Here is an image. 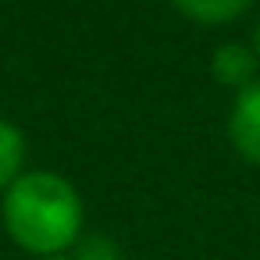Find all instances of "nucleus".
I'll return each instance as SVG.
<instances>
[{
  "instance_id": "nucleus-3",
  "label": "nucleus",
  "mask_w": 260,
  "mask_h": 260,
  "mask_svg": "<svg viewBox=\"0 0 260 260\" xmlns=\"http://www.w3.org/2000/svg\"><path fill=\"white\" fill-rule=\"evenodd\" d=\"M210 75L217 79V86L239 93L260 79V57L249 43H221L210 57Z\"/></svg>"
},
{
  "instance_id": "nucleus-6",
  "label": "nucleus",
  "mask_w": 260,
  "mask_h": 260,
  "mask_svg": "<svg viewBox=\"0 0 260 260\" xmlns=\"http://www.w3.org/2000/svg\"><path fill=\"white\" fill-rule=\"evenodd\" d=\"M253 50H256V57H260V22H256V29H253V43H249Z\"/></svg>"
},
{
  "instance_id": "nucleus-4",
  "label": "nucleus",
  "mask_w": 260,
  "mask_h": 260,
  "mask_svg": "<svg viewBox=\"0 0 260 260\" xmlns=\"http://www.w3.org/2000/svg\"><path fill=\"white\" fill-rule=\"evenodd\" d=\"M168 4H171L182 18L214 29V25H228V22L242 18V15L249 11L253 0H168Z\"/></svg>"
},
{
  "instance_id": "nucleus-7",
  "label": "nucleus",
  "mask_w": 260,
  "mask_h": 260,
  "mask_svg": "<svg viewBox=\"0 0 260 260\" xmlns=\"http://www.w3.org/2000/svg\"><path fill=\"white\" fill-rule=\"evenodd\" d=\"M47 260H79V256H72V253H64V256H47Z\"/></svg>"
},
{
  "instance_id": "nucleus-2",
  "label": "nucleus",
  "mask_w": 260,
  "mask_h": 260,
  "mask_svg": "<svg viewBox=\"0 0 260 260\" xmlns=\"http://www.w3.org/2000/svg\"><path fill=\"white\" fill-rule=\"evenodd\" d=\"M228 143L246 164L260 168V79L235 93L228 111Z\"/></svg>"
},
{
  "instance_id": "nucleus-5",
  "label": "nucleus",
  "mask_w": 260,
  "mask_h": 260,
  "mask_svg": "<svg viewBox=\"0 0 260 260\" xmlns=\"http://www.w3.org/2000/svg\"><path fill=\"white\" fill-rule=\"evenodd\" d=\"M22 171H25V132L15 121L0 118V192Z\"/></svg>"
},
{
  "instance_id": "nucleus-1",
  "label": "nucleus",
  "mask_w": 260,
  "mask_h": 260,
  "mask_svg": "<svg viewBox=\"0 0 260 260\" xmlns=\"http://www.w3.org/2000/svg\"><path fill=\"white\" fill-rule=\"evenodd\" d=\"M0 224L18 249H25L36 260L64 256L82 239L86 207L79 189L64 175L47 168H25L4 189Z\"/></svg>"
}]
</instances>
